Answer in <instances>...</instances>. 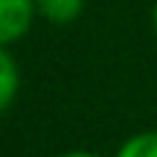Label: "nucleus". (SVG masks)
<instances>
[{
    "mask_svg": "<svg viewBox=\"0 0 157 157\" xmlns=\"http://www.w3.org/2000/svg\"><path fill=\"white\" fill-rule=\"evenodd\" d=\"M17 91H19V66L6 50V44H0V113L14 102Z\"/></svg>",
    "mask_w": 157,
    "mask_h": 157,
    "instance_id": "2",
    "label": "nucleus"
},
{
    "mask_svg": "<svg viewBox=\"0 0 157 157\" xmlns=\"http://www.w3.org/2000/svg\"><path fill=\"white\" fill-rule=\"evenodd\" d=\"M152 22H155V30H157V3H155V11H152Z\"/></svg>",
    "mask_w": 157,
    "mask_h": 157,
    "instance_id": "6",
    "label": "nucleus"
},
{
    "mask_svg": "<svg viewBox=\"0 0 157 157\" xmlns=\"http://www.w3.org/2000/svg\"><path fill=\"white\" fill-rule=\"evenodd\" d=\"M58 157H102V155H94V152H63Z\"/></svg>",
    "mask_w": 157,
    "mask_h": 157,
    "instance_id": "5",
    "label": "nucleus"
},
{
    "mask_svg": "<svg viewBox=\"0 0 157 157\" xmlns=\"http://www.w3.org/2000/svg\"><path fill=\"white\" fill-rule=\"evenodd\" d=\"M83 6H86V0H36V11L44 19L58 22V25L77 19L83 14Z\"/></svg>",
    "mask_w": 157,
    "mask_h": 157,
    "instance_id": "3",
    "label": "nucleus"
},
{
    "mask_svg": "<svg viewBox=\"0 0 157 157\" xmlns=\"http://www.w3.org/2000/svg\"><path fill=\"white\" fill-rule=\"evenodd\" d=\"M116 157H157V130H146L127 138Z\"/></svg>",
    "mask_w": 157,
    "mask_h": 157,
    "instance_id": "4",
    "label": "nucleus"
},
{
    "mask_svg": "<svg viewBox=\"0 0 157 157\" xmlns=\"http://www.w3.org/2000/svg\"><path fill=\"white\" fill-rule=\"evenodd\" d=\"M36 14V0H0V44L19 41Z\"/></svg>",
    "mask_w": 157,
    "mask_h": 157,
    "instance_id": "1",
    "label": "nucleus"
}]
</instances>
